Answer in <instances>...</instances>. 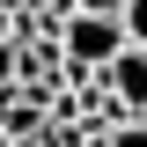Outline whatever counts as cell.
I'll use <instances>...</instances> for the list:
<instances>
[{
    "label": "cell",
    "instance_id": "cell-1",
    "mask_svg": "<svg viewBox=\"0 0 147 147\" xmlns=\"http://www.w3.org/2000/svg\"><path fill=\"white\" fill-rule=\"evenodd\" d=\"M59 52H66V74H103L110 59L125 52V22L118 15H81L74 7L59 22Z\"/></svg>",
    "mask_w": 147,
    "mask_h": 147
},
{
    "label": "cell",
    "instance_id": "cell-2",
    "mask_svg": "<svg viewBox=\"0 0 147 147\" xmlns=\"http://www.w3.org/2000/svg\"><path fill=\"white\" fill-rule=\"evenodd\" d=\"M103 81H110V96L140 118V110H147V44H125V52L103 66Z\"/></svg>",
    "mask_w": 147,
    "mask_h": 147
},
{
    "label": "cell",
    "instance_id": "cell-3",
    "mask_svg": "<svg viewBox=\"0 0 147 147\" xmlns=\"http://www.w3.org/2000/svg\"><path fill=\"white\" fill-rule=\"evenodd\" d=\"M118 22H125V44H147V0H118Z\"/></svg>",
    "mask_w": 147,
    "mask_h": 147
},
{
    "label": "cell",
    "instance_id": "cell-4",
    "mask_svg": "<svg viewBox=\"0 0 147 147\" xmlns=\"http://www.w3.org/2000/svg\"><path fill=\"white\" fill-rule=\"evenodd\" d=\"M103 147H147V118H118L103 132Z\"/></svg>",
    "mask_w": 147,
    "mask_h": 147
},
{
    "label": "cell",
    "instance_id": "cell-5",
    "mask_svg": "<svg viewBox=\"0 0 147 147\" xmlns=\"http://www.w3.org/2000/svg\"><path fill=\"white\" fill-rule=\"evenodd\" d=\"M66 7H81V15H118V0H66Z\"/></svg>",
    "mask_w": 147,
    "mask_h": 147
},
{
    "label": "cell",
    "instance_id": "cell-6",
    "mask_svg": "<svg viewBox=\"0 0 147 147\" xmlns=\"http://www.w3.org/2000/svg\"><path fill=\"white\" fill-rule=\"evenodd\" d=\"M0 147H15V132H7V125H0Z\"/></svg>",
    "mask_w": 147,
    "mask_h": 147
},
{
    "label": "cell",
    "instance_id": "cell-7",
    "mask_svg": "<svg viewBox=\"0 0 147 147\" xmlns=\"http://www.w3.org/2000/svg\"><path fill=\"white\" fill-rule=\"evenodd\" d=\"M140 118H147V110H140Z\"/></svg>",
    "mask_w": 147,
    "mask_h": 147
}]
</instances>
